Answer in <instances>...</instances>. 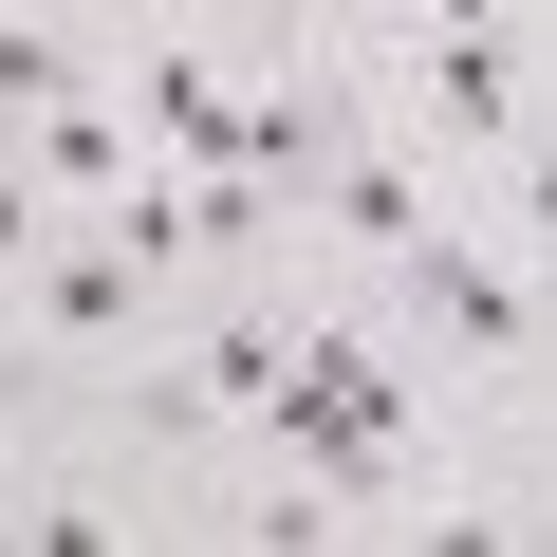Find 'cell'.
<instances>
[{
	"label": "cell",
	"instance_id": "cell-1",
	"mask_svg": "<svg viewBox=\"0 0 557 557\" xmlns=\"http://www.w3.org/2000/svg\"><path fill=\"white\" fill-rule=\"evenodd\" d=\"M409 317H428V354H446V372L539 391V278H520V242H465V223H446V242L409 260ZM428 354H409V372H428Z\"/></svg>",
	"mask_w": 557,
	"mask_h": 557
},
{
	"label": "cell",
	"instance_id": "cell-2",
	"mask_svg": "<svg viewBox=\"0 0 557 557\" xmlns=\"http://www.w3.org/2000/svg\"><path fill=\"white\" fill-rule=\"evenodd\" d=\"M409 112H428L446 149L520 168V149H539V38H520V20H428V38H409Z\"/></svg>",
	"mask_w": 557,
	"mask_h": 557
},
{
	"label": "cell",
	"instance_id": "cell-3",
	"mask_svg": "<svg viewBox=\"0 0 557 557\" xmlns=\"http://www.w3.org/2000/svg\"><path fill=\"white\" fill-rule=\"evenodd\" d=\"M112 112H131V149H168V186L242 168V75H223V38H131V57H112Z\"/></svg>",
	"mask_w": 557,
	"mask_h": 557
},
{
	"label": "cell",
	"instance_id": "cell-4",
	"mask_svg": "<svg viewBox=\"0 0 557 557\" xmlns=\"http://www.w3.org/2000/svg\"><path fill=\"white\" fill-rule=\"evenodd\" d=\"M298 205H317V223H335V242H354V260H391V278H409V260H428V242H446V186H428V168H409V149H372V131H335V149H317V186H298Z\"/></svg>",
	"mask_w": 557,
	"mask_h": 557
},
{
	"label": "cell",
	"instance_id": "cell-5",
	"mask_svg": "<svg viewBox=\"0 0 557 557\" xmlns=\"http://www.w3.org/2000/svg\"><path fill=\"white\" fill-rule=\"evenodd\" d=\"M335 131H354V75H335V57H278V75L242 94V186H278V205H298Z\"/></svg>",
	"mask_w": 557,
	"mask_h": 557
},
{
	"label": "cell",
	"instance_id": "cell-6",
	"mask_svg": "<svg viewBox=\"0 0 557 557\" xmlns=\"http://www.w3.org/2000/svg\"><path fill=\"white\" fill-rule=\"evenodd\" d=\"M20 335H57V354H131V335H149V278H131L112 242H75V223H57V260L20 278Z\"/></svg>",
	"mask_w": 557,
	"mask_h": 557
},
{
	"label": "cell",
	"instance_id": "cell-7",
	"mask_svg": "<svg viewBox=\"0 0 557 557\" xmlns=\"http://www.w3.org/2000/svg\"><path fill=\"white\" fill-rule=\"evenodd\" d=\"M0 168H20L38 205H112V186H149V149H131V112H112V94H75V112H38V131L0 149Z\"/></svg>",
	"mask_w": 557,
	"mask_h": 557
},
{
	"label": "cell",
	"instance_id": "cell-8",
	"mask_svg": "<svg viewBox=\"0 0 557 557\" xmlns=\"http://www.w3.org/2000/svg\"><path fill=\"white\" fill-rule=\"evenodd\" d=\"M75 94H94V38L75 20H0V149H20L38 112H75Z\"/></svg>",
	"mask_w": 557,
	"mask_h": 557
},
{
	"label": "cell",
	"instance_id": "cell-9",
	"mask_svg": "<svg viewBox=\"0 0 557 557\" xmlns=\"http://www.w3.org/2000/svg\"><path fill=\"white\" fill-rule=\"evenodd\" d=\"M278 223H298L278 186H242V168H205V186H186V278H205V260H278Z\"/></svg>",
	"mask_w": 557,
	"mask_h": 557
},
{
	"label": "cell",
	"instance_id": "cell-10",
	"mask_svg": "<svg viewBox=\"0 0 557 557\" xmlns=\"http://www.w3.org/2000/svg\"><path fill=\"white\" fill-rule=\"evenodd\" d=\"M242 557H354V520H335L317 483H278V465H260V483H242Z\"/></svg>",
	"mask_w": 557,
	"mask_h": 557
},
{
	"label": "cell",
	"instance_id": "cell-11",
	"mask_svg": "<svg viewBox=\"0 0 557 557\" xmlns=\"http://www.w3.org/2000/svg\"><path fill=\"white\" fill-rule=\"evenodd\" d=\"M409 557H520V502H428Z\"/></svg>",
	"mask_w": 557,
	"mask_h": 557
},
{
	"label": "cell",
	"instance_id": "cell-12",
	"mask_svg": "<svg viewBox=\"0 0 557 557\" xmlns=\"http://www.w3.org/2000/svg\"><path fill=\"white\" fill-rule=\"evenodd\" d=\"M38 260H57V205H38L20 168H0V278H38Z\"/></svg>",
	"mask_w": 557,
	"mask_h": 557
}]
</instances>
